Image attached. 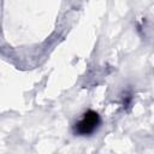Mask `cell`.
Wrapping results in <instances>:
<instances>
[{"instance_id": "1", "label": "cell", "mask_w": 154, "mask_h": 154, "mask_svg": "<svg viewBox=\"0 0 154 154\" xmlns=\"http://www.w3.org/2000/svg\"><path fill=\"white\" fill-rule=\"evenodd\" d=\"M101 124V119L97 112L95 111H87L83 117L75 124L73 131L78 136H89L94 134Z\"/></svg>"}]
</instances>
